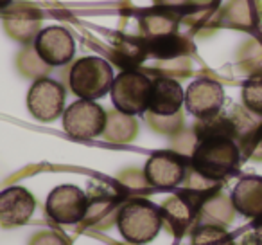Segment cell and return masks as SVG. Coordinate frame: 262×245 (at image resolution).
I'll use <instances>...</instances> for the list:
<instances>
[{"mask_svg":"<svg viewBox=\"0 0 262 245\" xmlns=\"http://www.w3.org/2000/svg\"><path fill=\"white\" fill-rule=\"evenodd\" d=\"M241 161V150L232 137H210L198 141L192 155L190 168L210 180L226 179L237 169Z\"/></svg>","mask_w":262,"mask_h":245,"instance_id":"obj_1","label":"cell"},{"mask_svg":"<svg viewBox=\"0 0 262 245\" xmlns=\"http://www.w3.org/2000/svg\"><path fill=\"white\" fill-rule=\"evenodd\" d=\"M113 80V67L99 56H83L67 70V85L79 99L97 101L104 98L112 90Z\"/></svg>","mask_w":262,"mask_h":245,"instance_id":"obj_2","label":"cell"},{"mask_svg":"<svg viewBox=\"0 0 262 245\" xmlns=\"http://www.w3.org/2000/svg\"><path fill=\"white\" fill-rule=\"evenodd\" d=\"M162 225L164 222H162L160 208L153 205L151 202L137 198L120 205L117 227L124 240L129 243H149L158 236Z\"/></svg>","mask_w":262,"mask_h":245,"instance_id":"obj_3","label":"cell"},{"mask_svg":"<svg viewBox=\"0 0 262 245\" xmlns=\"http://www.w3.org/2000/svg\"><path fill=\"white\" fill-rule=\"evenodd\" d=\"M153 80L137 69L122 70L112 83V103L115 110L127 116H140L149 108Z\"/></svg>","mask_w":262,"mask_h":245,"instance_id":"obj_4","label":"cell"},{"mask_svg":"<svg viewBox=\"0 0 262 245\" xmlns=\"http://www.w3.org/2000/svg\"><path fill=\"white\" fill-rule=\"evenodd\" d=\"M106 110L90 99H77L63 112V128L72 139L90 141L101 137L106 125Z\"/></svg>","mask_w":262,"mask_h":245,"instance_id":"obj_5","label":"cell"},{"mask_svg":"<svg viewBox=\"0 0 262 245\" xmlns=\"http://www.w3.org/2000/svg\"><path fill=\"white\" fill-rule=\"evenodd\" d=\"M67 90L59 81L41 78L31 85L27 92V110L36 121L52 123L65 112Z\"/></svg>","mask_w":262,"mask_h":245,"instance_id":"obj_6","label":"cell"},{"mask_svg":"<svg viewBox=\"0 0 262 245\" xmlns=\"http://www.w3.org/2000/svg\"><path fill=\"white\" fill-rule=\"evenodd\" d=\"M88 211V195L74 184H61L49 193L45 213L61 225L81 223Z\"/></svg>","mask_w":262,"mask_h":245,"instance_id":"obj_7","label":"cell"},{"mask_svg":"<svg viewBox=\"0 0 262 245\" xmlns=\"http://www.w3.org/2000/svg\"><path fill=\"white\" fill-rule=\"evenodd\" d=\"M43 13L31 2H13L2 11V27L11 40L20 45H33L41 31Z\"/></svg>","mask_w":262,"mask_h":245,"instance_id":"obj_8","label":"cell"},{"mask_svg":"<svg viewBox=\"0 0 262 245\" xmlns=\"http://www.w3.org/2000/svg\"><path fill=\"white\" fill-rule=\"evenodd\" d=\"M34 49L47 65L63 67L72 62L76 54V42L69 29L61 26L45 27L34 40Z\"/></svg>","mask_w":262,"mask_h":245,"instance_id":"obj_9","label":"cell"},{"mask_svg":"<svg viewBox=\"0 0 262 245\" xmlns=\"http://www.w3.org/2000/svg\"><path fill=\"white\" fill-rule=\"evenodd\" d=\"M225 103V90L221 83L208 78L192 81L185 90V108L198 119L217 116Z\"/></svg>","mask_w":262,"mask_h":245,"instance_id":"obj_10","label":"cell"},{"mask_svg":"<svg viewBox=\"0 0 262 245\" xmlns=\"http://www.w3.org/2000/svg\"><path fill=\"white\" fill-rule=\"evenodd\" d=\"M142 172L149 186L176 187L185 179L187 164L176 152H158L147 159Z\"/></svg>","mask_w":262,"mask_h":245,"instance_id":"obj_11","label":"cell"},{"mask_svg":"<svg viewBox=\"0 0 262 245\" xmlns=\"http://www.w3.org/2000/svg\"><path fill=\"white\" fill-rule=\"evenodd\" d=\"M36 209V198L22 186H11L0 191V225L4 229L26 225Z\"/></svg>","mask_w":262,"mask_h":245,"instance_id":"obj_12","label":"cell"},{"mask_svg":"<svg viewBox=\"0 0 262 245\" xmlns=\"http://www.w3.org/2000/svg\"><path fill=\"white\" fill-rule=\"evenodd\" d=\"M200 204L201 198L198 200L190 193L169 197L160 208L162 222H164V225H167L171 233H174L176 236H182L190 227L198 225Z\"/></svg>","mask_w":262,"mask_h":245,"instance_id":"obj_13","label":"cell"},{"mask_svg":"<svg viewBox=\"0 0 262 245\" xmlns=\"http://www.w3.org/2000/svg\"><path fill=\"white\" fill-rule=\"evenodd\" d=\"M185 105V90L174 78L157 76L153 80L147 112L157 116H174Z\"/></svg>","mask_w":262,"mask_h":245,"instance_id":"obj_14","label":"cell"},{"mask_svg":"<svg viewBox=\"0 0 262 245\" xmlns=\"http://www.w3.org/2000/svg\"><path fill=\"white\" fill-rule=\"evenodd\" d=\"M232 204L237 213L250 218L262 216V179L244 177L232 191Z\"/></svg>","mask_w":262,"mask_h":245,"instance_id":"obj_15","label":"cell"},{"mask_svg":"<svg viewBox=\"0 0 262 245\" xmlns=\"http://www.w3.org/2000/svg\"><path fill=\"white\" fill-rule=\"evenodd\" d=\"M235 216V208L232 204V198H228L223 193H210L205 197L200 204L198 211V225H219L226 227Z\"/></svg>","mask_w":262,"mask_h":245,"instance_id":"obj_16","label":"cell"},{"mask_svg":"<svg viewBox=\"0 0 262 245\" xmlns=\"http://www.w3.org/2000/svg\"><path fill=\"white\" fill-rule=\"evenodd\" d=\"M139 136V121L135 116H127L119 110H112L106 114V125L102 132V139L113 144H129Z\"/></svg>","mask_w":262,"mask_h":245,"instance_id":"obj_17","label":"cell"},{"mask_svg":"<svg viewBox=\"0 0 262 245\" xmlns=\"http://www.w3.org/2000/svg\"><path fill=\"white\" fill-rule=\"evenodd\" d=\"M180 18L171 11H147L140 16V34L146 44L155 42L158 38L176 34Z\"/></svg>","mask_w":262,"mask_h":245,"instance_id":"obj_18","label":"cell"},{"mask_svg":"<svg viewBox=\"0 0 262 245\" xmlns=\"http://www.w3.org/2000/svg\"><path fill=\"white\" fill-rule=\"evenodd\" d=\"M120 208L112 195H95L88 197V211L83 222L94 229H108L113 223H117Z\"/></svg>","mask_w":262,"mask_h":245,"instance_id":"obj_19","label":"cell"},{"mask_svg":"<svg viewBox=\"0 0 262 245\" xmlns=\"http://www.w3.org/2000/svg\"><path fill=\"white\" fill-rule=\"evenodd\" d=\"M16 69H18V72L24 78H29V80L36 81L41 80V78H47L51 74L52 67L47 65L40 58L34 45H24L18 54H16Z\"/></svg>","mask_w":262,"mask_h":245,"instance_id":"obj_20","label":"cell"},{"mask_svg":"<svg viewBox=\"0 0 262 245\" xmlns=\"http://www.w3.org/2000/svg\"><path fill=\"white\" fill-rule=\"evenodd\" d=\"M223 18L226 24L239 29L251 27L257 22V4L255 0H230L223 11Z\"/></svg>","mask_w":262,"mask_h":245,"instance_id":"obj_21","label":"cell"},{"mask_svg":"<svg viewBox=\"0 0 262 245\" xmlns=\"http://www.w3.org/2000/svg\"><path fill=\"white\" fill-rule=\"evenodd\" d=\"M147 52V45L146 42H137V40H131V38H124L120 40L119 44L115 45V58L119 65H126L127 63V69L131 70L133 65H139L140 62H144Z\"/></svg>","mask_w":262,"mask_h":245,"instance_id":"obj_22","label":"cell"},{"mask_svg":"<svg viewBox=\"0 0 262 245\" xmlns=\"http://www.w3.org/2000/svg\"><path fill=\"white\" fill-rule=\"evenodd\" d=\"M192 245H235V241L225 227L203 223L194 227Z\"/></svg>","mask_w":262,"mask_h":245,"instance_id":"obj_23","label":"cell"},{"mask_svg":"<svg viewBox=\"0 0 262 245\" xmlns=\"http://www.w3.org/2000/svg\"><path fill=\"white\" fill-rule=\"evenodd\" d=\"M146 121L155 132L171 137L182 132L183 126H185V119H183L182 112L174 114V116H157V114L146 112Z\"/></svg>","mask_w":262,"mask_h":245,"instance_id":"obj_24","label":"cell"},{"mask_svg":"<svg viewBox=\"0 0 262 245\" xmlns=\"http://www.w3.org/2000/svg\"><path fill=\"white\" fill-rule=\"evenodd\" d=\"M190 60L189 56H176V58L157 60V70L160 76L167 78H185L190 74Z\"/></svg>","mask_w":262,"mask_h":245,"instance_id":"obj_25","label":"cell"},{"mask_svg":"<svg viewBox=\"0 0 262 245\" xmlns=\"http://www.w3.org/2000/svg\"><path fill=\"white\" fill-rule=\"evenodd\" d=\"M243 105L262 117V78H253L243 87Z\"/></svg>","mask_w":262,"mask_h":245,"instance_id":"obj_26","label":"cell"},{"mask_svg":"<svg viewBox=\"0 0 262 245\" xmlns=\"http://www.w3.org/2000/svg\"><path fill=\"white\" fill-rule=\"evenodd\" d=\"M239 63L248 72H258L262 69V45L255 40L244 44L239 52Z\"/></svg>","mask_w":262,"mask_h":245,"instance_id":"obj_27","label":"cell"},{"mask_svg":"<svg viewBox=\"0 0 262 245\" xmlns=\"http://www.w3.org/2000/svg\"><path fill=\"white\" fill-rule=\"evenodd\" d=\"M198 144V137L194 134V130H185L178 132L176 136H172V152H176L178 155H192L194 148Z\"/></svg>","mask_w":262,"mask_h":245,"instance_id":"obj_28","label":"cell"},{"mask_svg":"<svg viewBox=\"0 0 262 245\" xmlns=\"http://www.w3.org/2000/svg\"><path fill=\"white\" fill-rule=\"evenodd\" d=\"M29 245H67V243L54 231H41V233H36L31 238Z\"/></svg>","mask_w":262,"mask_h":245,"instance_id":"obj_29","label":"cell"},{"mask_svg":"<svg viewBox=\"0 0 262 245\" xmlns=\"http://www.w3.org/2000/svg\"><path fill=\"white\" fill-rule=\"evenodd\" d=\"M158 6L167 9H176V8H183V6H189L192 0H155Z\"/></svg>","mask_w":262,"mask_h":245,"instance_id":"obj_30","label":"cell"},{"mask_svg":"<svg viewBox=\"0 0 262 245\" xmlns=\"http://www.w3.org/2000/svg\"><path fill=\"white\" fill-rule=\"evenodd\" d=\"M253 240H255V243H257V245H262V216H258L257 223H255Z\"/></svg>","mask_w":262,"mask_h":245,"instance_id":"obj_31","label":"cell"},{"mask_svg":"<svg viewBox=\"0 0 262 245\" xmlns=\"http://www.w3.org/2000/svg\"><path fill=\"white\" fill-rule=\"evenodd\" d=\"M15 0H0V11H4V9H8L9 6L13 4Z\"/></svg>","mask_w":262,"mask_h":245,"instance_id":"obj_32","label":"cell"},{"mask_svg":"<svg viewBox=\"0 0 262 245\" xmlns=\"http://www.w3.org/2000/svg\"><path fill=\"white\" fill-rule=\"evenodd\" d=\"M241 245H257V243H255V240H253V238H251V243H248V240H246V241H243V243H241Z\"/></svg>","mask_w":262,"mask_h":245,"instance_id":"obj_33","label":"cell"},{"mask_svg":"<svg viewBox=\"0 0 262 245\" xmlns=\"http://www.w3.org/2000/svg\"><path fill=\"white\" fill-rule=\"evenodd\" d=\"M260 139H262V128H260Z\"/></svg>","mask_w":262,"mask_h":245,"instance_id":"obj_34","label":"cell"}]
</instances>
